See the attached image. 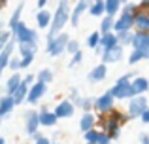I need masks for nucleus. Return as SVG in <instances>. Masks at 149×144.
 I'll return each mask as SVG.
<instances>
[{
	"mask_svg": "<svg viewBox=\"0 0 149 144\" xmlns=\"http://www.w3.org/2000/svg\"><path fill=\"white\" fill-rule=\"evenodd\" d=\"M70 10H72L70 0H58L55 13H51V25H49V29H47L49 30L47 40L55 38L57 34H61L62 29L68 25V21H70Z\"/></svg>",
	"mask_w": 149,
	"mask_h": 144,
	"instance_id": "f257e3e1",
	"label": "nucleus"
},
{
	"mask_svg": "<svg viewBox=\"0 0 149 144\" xmlns=\"http://www.w3.org/2000/svg\"><path fill=\"white\" fill-rule=\"evenodd\" d=\"M134 76H138L134 70L132 72H127V74H123L121 78H117L115 80V84L111 85V89H109V95L113 97V99H117V100H127V99H132V89H130V80Z\"/></svg>",
	"mask_w": 149,
	"mask_h": 144,
	"instance_id": "f03ea898",
	"label": "nucleus"
},
{
	"mask_svg": "<svg viewBox=\"0 0 149 144\" xmlns=\"http://www.w3.org/2000/svg\"><path fill=\"white\" fill-rule=\"evenodd\" d=\"M10 32L15 44H38V32L30 27H26V23L23 21H19Z\"/></svg>",
	"mask_w": 149,
	"mask_h": 144,
	"instance_id": "7ed1b4c3",
	"label": "nucleus"
},
{
	"mask_svg": "<svg viewBox=\"0 0 149 144\" xmlns=\"http://www.w3.org/2000/svg\"><path fill=\"white\" fill-rule=\"evenodd\" d=\"M96 122H98V125L102 127V133H106L109 137V140H117V138L121 137V125L117 123L115 118H111L109 114H98L96 116Z\"/></svg>",
	"mask_w": 149,
	"mask_h": 144,
	"instance_id": "20e7f679",
	"label": "nucleus"
},
{
	"mask_svg": "<svg viewBox=\"0 0 149 144\" xmlns=\"http://www.w3.org/2000/svg\"><path fill=\"white\" fill-rule=\"evenodd\" d=\"M68 40H70V34H66V32H61V34H57L55 38L47 40V44H45V51H47V55L49 57L62 55V53H64V49H66Z\"/></svg>",
	"mask_w": 149,
	"mask_h": 144,
	"instance_id": "39448f33",
	"label": "nucleus"
},
{
	"mask_svg": "<svg viewBox=\"0 0 149 144\" xmlns=\"http://www.w3.org/2000/svg\"><path fill=\"white\" fill-rule=\"evenodd\" d=\"M146 108H149L147 97H143V95L132 97V99H128V110H127V114H128V118H130V119H138Z\"/></svg>",
	"mask_w": 149,
	"mask_h": 144,
	"instance_id": "423d86ee",
	"label": "nucleus"
},
{
	"mask_svg": "<svg viewBox=\"0 0 149 144\" xmlns=\"http://www.w3.org/2000/svg\"><path fill=\"white\" fill-rule=\"evenodd\" d=\"M113 106H115V99L109 95V91H106V93H102V95L93 99V108H95L98 114H102V116L108 114V112H111Z\"/></svg>",
	"mask_w": 149,
	"mask_h": 144,
	"instance_id": "0eeeda50",
	"label": "nucleus"
},
{
	"mask_svg": "<svg viewBox=\"0 0 149 144\" xmlns=\"http://www.w3.org/2000/svg\"><path fill=\"white\" fill-rule=\"evenodd\" d=\"M36 81V78H34V74H26L25 78H21V84H19V87H17V91L13 93V104L17 106V104H23L25 103V99H26V93H29V87Z\"/></svg>",
	"mask_w": 149,
	"mask_h": 144,
	"instance_id": "6e6552de",
	"label": "nucleus"
},
{
	"mask_svg": "<svg viewBox=\"0 0 149 144\" xmlns=\"http://www.w3.org/2000/svg\"><path fill=\"white\" fill-rule=\"evenodd\" d=\"M91 4H93V0H77V2L74 4V8L70 10V21L68 23H72V27H77L81 15L89 11V6H91Z\"/></svg>",
	"mask_w": 149,
	"mask_h": 144,
	"instance_id": "1a4fd4ad",
	"label": "nucleus"
},
{
	"mask_svg": "<svg viewBox=\"0 0 149 144\" xmlns=\"http://www.w3.org/2000/svg\"><path fill=\"white\" fill-rule=\"evenodd\" d=\"M45 91H47V85L40 84V81H34L32 85L29 87V93H26V103L29 104H38L42 100V97L45 95Z\"/></svg>",
	"mask_w": 149,
	"mask_h": 144,
	"instance_id": "9d476101",
	"label": "nucleus"
},
{
	"mask_svg": "<svg viewBox=\"0 0 149 144\" xmlns=\"http://www.w3.org/2000/svg\"><path fill=\"white\" fill-rule=\"evenodd\" d=\"M102 55V65H111V63H119L121 59L125 57V48H121V46H115V48L111 49H106V51L100 53Z\"/></svg>",
	"mask_w": 149,
	"mask_h": 144,
	"instance_id": "9b49d317",
	"label": "nucleus"
},
{
	"mask_svg": "<svg viewBox=\"0 0 149 144\" xmlns=\"http://www.w3.org/2000/svg\"><path fill=\"white\" fill-rule=\"evenodd\" d=\"M132 29L134 32H149V10H138V13L132 17Z\"/></svg>",
	"mask_w": 149,
	"mask_h": 144,
	"instance_id": "f8f14e48",
	"label": "nucleus"
},
{
	"mask_svg": "<svg viewBox=\"0 0 149 144\" xmlns=\"http://www.w3.org/2000/svg\"><path fill=\"white\" fill-rule=\"evenodd\" d=\"M40 131V123H38V110H29L25 114V133L26 137H32Z\"/></svg>",
	"mask_w": 149,
	"mask_h": 144,
	"instance_id": "ddd939ff",
	"label": "nucleus"
},
{
	"mask_svg": "<svg viewBox=\"0 0 149 144\" xmlns=\"http://www.w3.org/2000/svg\"><path fill=\"white\" fill-rule=\"evenodd\" d=\"M55 114V118L57 119H66V118H72L74 114H76V108H74V104L70 103L68 99L66 100H61V103L55 106V110H51Z\"/></svg>",
	"mask_w": 149,
	"mask_h": 144,
	"instance_id": "4468645a",
	"label": "nucleus"
},
{
	"mask_svg": "<svg viewBox=\"0 0 149 144\" xmlns=\"http://www.w3.org/2000/svg\"><path fill=\"white\" fill-rule=\"evenodd\" d=\"M130 89H132V95L138 97V95H146L149 91V80L146 76H134L130 80Z\"/></svg>",
	"mask_w": 149,
	"mask_h": 144,
	"instance_id": "2eb2a0df",
	"label": "nucleus"
},
{
	"mask_svg": "<svg viewBox=\"0 0 149 144\" xmlns=\"http://www.w3.org/2000/svg\"><path fill=\"white\" fill-rule=\"evenodd\" d=\"M127 30H132V15L128 13H119L113 21V32H127Z\"/></svg>",
	"mask_w": 149,
	"mask_h": 144,
	"instance_id": "dca6fc26",
	"label": "nucleus"
},
{
	"mask_svg": "<svg viewBox=\"0 0 149 144\" xmlns=\"http://www.w3.org/2000/svg\"><path fill=\"white\" fill-rule=\"evenodd\" d=\"M57 122L58 119L55 118V114L47 106H42V110H38V123H40V127H55Z\"/></svg>",
	"mask_w": 149,
	"mask_h": 144,
	"instance_id": "f3484780",
	"label": "nucleus"
},
{
	"mask_svg": "<svg viewBox=\"0 0 149 144\" xmlns=\"http://www.w3.org/2000/svg\"><path fill=\"white\" fill-rule=\"evenodd\" d=\"M117 44V36L115 32H108V34H100V42H98V48H96V53H102L106 51V49H111L115 48Z\"/></svg>",
	"mask_w": 149,
	"mask_h": 144,
	"instance_id": "a211bd4d",
	"label": "nucleus"
},
{
	"mask_svg": "<svg viewBox=\"0 0 149 144\" xmlns=\"http://www.w3.org/2000/svg\"><path fill=\"white\" fill-rule=\"evenodd\" d=\"M106 76H108V67L106 65H96V67L91 68V72L87 74V80L91 81V84H98V81H104Z\"/></svg>",
	"mask_w": 149,
	"mask_h": 144,
	"instance_id": "6ab92c4d",
	"label": "nucleus"
},
{
	"mask_svg": "<svg viewBox=\"0 0 149 144\" xmlns=\"http://www.w3.org/2000/svg\"><path fill=\"white\" fill-rule=\"evenodd\" d=\"M132 49H149V32H132Z\"/></svg>",
	"mask_w": 149,
	"mask_h": 144,
	"instance_id": "aec40b11",
	"label": "nucleus"
},
{
	"mask_svg": "<svg viewBox=\"0 0 149 144\" xmlns=\"http://www.w3.org/2000/svg\"><path fill=\"white\" fill-rule=\"evenodd\" d=\"M21 74L19 72H13L10 78L6 80V85H4V89H6V95L8 97H13V93L17 91V87H19V84H21Z\"/></svg>",
	"mask_w": 149,
	"mask_h": 144,
	"instance_id": "412c9836",
	"label": "nucleus"
},
{
	"mask_svg": "<svg viewBox=\"0 0 149 144\" xmlns=\"http://www.w3.org/2000/svg\"><path fill=\"white\" fill-rule=\"evenodd\" d=\"M95 127H96V116L93 114V112H83V116H81V119H79L81 133H85V131H89V129H95Z\"/></svg>",
	"mask_w": 149,
	"mask_h": 144,
	"instance_id": "4be33fe9",
	"label": "nucleus"
},
{
	"mask_svg": "<svg viewBox=\"0 0 149 144\" xmlns=\"http://www.w3.org/2000/svg\"><path fill=\"white\" fill-rule=\"evenodd\" d=\"M13 108H15V104H13V99H11V97H8V95L0 97V119L8 118V116L13 112Z\"/></svg>",
	"mask_w": 149,
	"mask_h": 144,
	"instance_id": "5701e85b",
	"label": "nucleus"
},
{
	"mask_svg": "<svg viewBox=\"0 0 149 144\" xmlns=\"http://www.w3.org/2000/svg\"><path fill=\"white\" fill-rule=\"evenodd\" d=\"M15 51H17V57H34L38 51V44H17Z\"/></svg>",
	"mask_w": 149,
	"mask_h": 144,
	"instance_id": "b1692460",
	"label": "nucleus"
},
{
	"mask_svg": "<svg viewBox=\"0 0 149 144\" xmlns=\"http://www.w3.org/2000/svg\"><path fill=\"white\" fill-rule=\"evenodd\" d=\"M121 6H123L121 0H104V15L117 17V13L121 11Z\"/></svg>",
	"mask_w": 149,
	"mask_h": 144,
	"instance_id": "393cba45",
	"label": "nucleus"
},
{
	"mask_svg": "<svg viewBox=\"0 0 149 144\" xmlns=\"http://www.w3.org/2000/svg\"><path fill=\"white\" fill-rule=\"evenodd\" d=\"M49 25H51V11L49 10H38V13H36V27L42 29V30H45V29H49Z\"/></svg>",
	"mask_w": 149,
	"mask_h": 144,
	"instance_id": "a878e982",
	"label": "nucleus"
},
{
	"mask_svg": "<svg viewBox=\"0 0 149 144\" xmlns=\"http://www.w3.org/2000/svg\"><path fill=\"white\" fill-rule=\"evenodd\" d=\"M140 61H149V49H132L128 55V65H136Z\"/></svg>",
	"mask_w": 149,
	"mask_h": 144,
	"instance_id": "bb28decb",
	"label": "nucleus"
},
{
	"mask_svg": "<svg viewBox=\"0 0 149 144\" xmlns=\"http://www.w3.org/2000/svg\"><path fill=\"white\" fill-rule=\"evenodd\" d=\"M23 6H25V4H17V6H15V10L11 11V17H10V21L6 23V30H11L13 29L15 25H17L19 21H21V13H23Z\"/></svg>",
	"mask_w": 149,
	"mask_h": 144,
	"instance_id": "cd10ccee",
	"label": "nucleus"
},
{
	"mask_svg": "<svg viewBox=\"0 0 149 144\" xmlns=\"http://www.w3.org/2000/svg\"><path fill=\"white\" fill-rule=\"evenodd\" d=\"M34 78H36V81H40V84L49 85L51 81L55 80V72L51 70V68H40V72H38Z\"/></svg>",
	"mask_w": 149,
	"mask_h": 144,
	"instance_id": "c85d7f7f",
	"label": "nucleus"
},
{
	"mask_svg": "<svg viewBox=\"0 0 149 144\" xmlns=\"http://www.w3.org/2000/svg\"><path fill=\"white\" fill-rule=\"evenodd\" d=\"M102 21H100V27H98V32L100 34H108V32H113V21L115 17H109V15H102Z\"/></svg>",
	"mask_w": 149,
	"mask_h": 144,
	"instance_id": "c756f323",
	"label": "nucleus"
},
{
	"mask_svg": "<svg viewBox=\"0 0 149 144\" xmlns=\"http://www.w3.org/2000/svg\"><path fill=\"white\" fill-rule=\"evenodd\" d=\"M89 15L102 17L104 15V0H93V4L89 6Z\"/></svg>",
	"mask_w": 149,
	"mask_h": 144,
	"instance_id": "7c9ffc66",
	"label": "nucleus"
},
{
	"mask_svg": "<svg viewBox=\"0 0 149 144\" xmlns=\"http://www.w3.org/2000/svg\"><path fill=\"white\" fill-rule=\"evenodd\" d=\"M108 114L111 116V118H115V119H117V123H119L121 127H123L125 123L130 122V118H128L127 112H121V110H115V108H113V110H111V112H108Z\"/></svg>",
	"mask_w": 149,
	"mask_h": 144,
	"instance_id": "2f4dec72",
	"label": "nucleus"
},
{
	"mask_svg": "<svg viewBox=\"0 0 149 144\" xmlns=\"http://www.w3.org/2000/svg\"><path fill=\"white\" fill-rule=\"evenodd\" d=\"M117 44L121 46V48H125V46H130L132 42V30H127V32H117Z\"/></svg>",
	"mask_w": 149,
	"mask_h": 144,
	"instance_id": "473e14b6",
	"label": "nucleus"
},
{
	"mask_svg": "<svg viewBox=\"0 0 149 144\" xmlns=\"http://www.w3.org/2000/svg\"><path fill=\"white\" fill-rule=\"evenodd\" d=\"M119 13H128V15H132L134 17L136 13H138V4H134V2H125L123 6H121V11Z\"/></svg>",
	"mask_w": 149,
	"mask_h": 144,
	"instance_id": "72a5a7b5",
	"label": "nucleus"
},
{
	"mask_svg": "<svg viewBox=\"0 0 149 144\" xmlns=\"http://www.w3.org/2000/svg\"><path fill=\"white\" fill-rule=\"evenodd\" d=\"M98 42H100V32H98V30H95V32H91L87 36V48L96 49V48H98Z\"/></svg>",
	"mask_w": 149,
	"mask_h": 144,
	"instance_id": "f704fd0d",
	"label": "nucleus"
},
{
	"mask_svg": "<svg viewBox=\"0 0 149 144\" xmlns=\"http://www.w3.org/2000/svg\"><path fill=\"white\" fill-rule=\"evenodd\" d=\"M79 49H81L79 42H77L76 38H70V40H68V44H66L64 53H70V55H74V53H76V51H79Z\"/></svg>",
	"mask_w": 149,
	"mask_h": 144,
	"instance_id": "c9c22d12",
	"label": "nucleus"
},
{
	"mask_svg": "<svg viewBox=\"0 0 149 144\" xmlns=\"http://www.w3.org/2000/svg\"><path fill=\"white\" fill-rule=\"evenodd\" d=\"M68 100L74 104V108H79V106H81V100H83V97H81V95H79V91L74 87L72 91H70V99H68Z\"/></svg>",
	"mask_w": 149,
	"mask_h": 144,
	"instance_id": "e433bc0d",
	"label": "nucleus"
},
{
	"mask_svg": "<svg viewBox=\"0 0 149 144\" xmlns=\"http://www.w3.org/2000/svg\"><path fill=\"white\" fill-rule=\"evenodd\" d=\"M96 137H98V129H89V131H85L83 133V138H85V142H89V144H95L96 142Z\"/></svg>",
	"mask_w": 149,
	"mask_h": 144,
	"instance_id": "4c0bfd02",
	"label": "nucleus"
},
{
	"mask_svg": "<svg viewBox=\"0 0 149 144\" xmlns=\"http://www.w3.org/2000/svg\"><path fill=\"white\" fill-rule=\"evenodd\" d=\"M81 61H83V51L79 49V51H76L74 55H70V63H68V67H70V68H74V67H77Z\"/></svg>",
	"mask_w": 149,
	"mask_h": 144,
	"instance_id": "58836bf2",
	"label": "nucleus"
},
{
	"mask_svg": "<svg viewBox=\"0 0 149 144\" xmlns=\"http://www.w3.org/2000/svg\"><path fill=\"white\" fill-rule=\"evenodd\" d=\"M79 108H81L83 112H93V97H83Z\"/></svg>",
	"mask_w": 149,
	"mask_h": 144,
	"instance_id": "ea45409f",
	"label": "nucleus"
},
{
	"mask_svg": "<svg viewBox=\"0 0 149 144\" xmlns=\"http://www.w3.org/2000/svg\"><path fill=\"white\" fill-rule=\"evenodd\" d=\"M8 68L11 70V74H13V72H19V57L17 55H11V59L8 61Z\"/></svg>",
	"mask_w": 149,
	"mask_h": 144,
	"instance_id": "a19ab883",
	"label": "nucleus"
},
{
	"mask_svg": "<svg viewBox=\"0 0 149 144\" xmlns=\"http://www.w3.org/2000/svg\"><path fill=\"white\" fill-rule=\"evenodd\" d=\"M10 40H11V32L10 30H2V32H0V51L4 49V46H6Z\"/></svg>",
	"mask_w": 149,
	"mask_h": 144,
	"instance_id": "79ce46f5",
	"label": "nucleus"
},
{
	"mask_svg": "<svg viewBox=\"0 0 149 144\" xmlns=\"http://www.w3.org/2000/svg\"><path fill=\"white\" fill-rule=\"evenodd\" d=\"M34 57H19V70H25V68H29L30 65H32Z\"/></svg>",
	"mask_w": 149,
	"mask_h": 144,
	"instance_id": "37998d69",
	"label": "nucleus"
},
{
	"mask_svg": "<svg viewBox=\"0 0 149 144\" xmlns=\"http://www.w3.org/2000/svg\"><path fill=\"white\" fill-rule=\"evenodd\" d=\"M95 144H111V140H109V137L106 133H102V131H98V137H96V142Z\"/></svg>",
	"mask_w": 149,
	"mask_h": 144,
	"instance_id": "c03bdc74",
	"label": "nucleus"
},
{
	"mask_svg": "<svg viewBox=\"0 0 149 144\" xmlns=\"http://www.w3.org/2000/svg\"><path fill=\"white\" fill-rule=\"evenodd\" d=\"M138 119H142L143 123H147V125H149V108H146V110L142 112V116H140Z\"/></svg>",
	"mask_w": 149,
	"mask_h": 144,
	"instance_id": "a18cd8bd",
	"label": "nucleus"
},
{
	"mask_svg": "<svg viewBox=\"0 0 149 144\" xmlns=\"http://www.w3.org/2000/svg\"><path fill=\"white\" fill-rule=\"evenodd\" d=\"M138 10H142V11H147V10H149V0H140V4H138Z\"/></svg>",
	"mask_w": 149,
	"mask_h": 144,
	"instance_id": "49530a36",
	"label": "nucleus"
},
{
	"mask_svg": "<svg viewBox=\"0 0 149 144\" xmlns=\"http://www.w3.org/2000/svg\"><path fill=\"white\" fill-rule=\"evenodd\" d=\"M140 142H142V144H149V135L147 133H140Z\"/></svg>",
	"mask_w": 149,
	"mask_h": 144,
	"instance_id": "de8ad7c7",
	"label": "nucleus"
},
{
	"mask_svg": "<svg viewBox=\"0 0 149 144\" xmlns=\"http://www.w3.org/2000/svg\"><path fill=\"white\" fill-rule=\"evenodd\" d=\"M34 144H51V140L47 137H42V138H38V140H34Z\"/></svg>",
	"mask_w": 149,
	"mask_h": 144,
	"instance_id": "09e8293b",
	"label": "nucleus"
},
{
	"mask_svg": "<svg viewBox=\"0 0 149 144\" xmlns=\"http://www.w3.org/2000/svg\"><path fill=\"white\" fill-rule=\"evenodd\" d=\"M38 10H45V6H47V0H38Z\"/></svg>",
	"mask_w": 149,
	"mask_h": 144,
	"instance_id": "8fccbe9b",
	"label": "nucleus"
},
{
	"mask_svg": "<svg viewBox=\"0 0 149 144\" xmlns=\"http://www.w3.org/2000/svg\"><path fill=\"white\" fill-rule=\"evenodd\" d=\"M2 30H6V23H2V21H0V32H2Z\"/></svg>",
	"mask_w": 149,
	"mask_h": 144,
	"instance_id": "3c124183",
	"label": "nucleus"
},
{
	"mask_svg": "<svg viewBox=\"0 0 149 144\" xmlns=\"http://www.w3.org/2000/svg\"><path fill=\"white\" fill-rule=\"evenodd\" d=\"M6 4H8V0H0V8H4Z\"/></svg>",
	"mask_w": 149,
	"mask_h": 144,
	"instance_id": "603ef678",
	"label": "nucleus"
},
{
	"mask_svg": "<svg viewBox=\"0 0 149 144\" xmlns=\"http://www.w3.org/2000/svg\"><path fill=\"white\" fill-rule=\"evenodd\" d=\"M0 144H6V138H2V137H0Z\"/></svg>",
	"mask_w": 149,
	"mask_h": 144,
	"instance_id": "864d4df0",
	"label": "nucleus"
},
{
	"mask_svg": "<svg viewBox=\"0 0 149 144\" xmlns=\"http://www.w3.org/2000/svg\"><path fill=\"white\" fill-rule=\"evenodd\" d=\"M121 2H123V4H125V2H128V0H121Z\"/></svg>",
	"mask_w": 149,
	"mask_h": 144,
	"instance_id": "5fc2aeb1",
	"label": "nucleus"
},
{
	"mask_svg": "<svg viewBox=\"0 0 149 144\" xmlns=\"http://www.w3.org/2000/svg\"><path fill=\"white\" fill-rule=\"evenodd\" d=\"M0 127H2V119H0Z\"/></svg>",
	"mask_w": 149,
	"mask_h": 144,
	"instance_id": "6e6d98bb",
	"label": "nucleus"
},
{
	"mask_svg": "<svg viewBox=\"0 0 149 144\" xmlns=\"http://www.w3.org/2000/svg\"><path fill=\"white\" fill-rule=\"evenodd\" d=\"M51 144H58V142H51Z\"/></svg>",
	"mask_w": 149,
	"mask_h": 144,
	"instance_id": "4d7b16f0",
	"label": "nucleus"
},
{
	"mask_svg": "<svg viewBox=\"0 0 149 144\" xmlns=\"http://www.w3.org/2000/svg\"><path fill=\"white\" fill-rule=\"evenodd\" d=\"M0 74H2V70H0Z\"/></svg>",
	"mask_w": 149,
	"mask_h": 144,
	"instance_id": "13d9d810",
	"label": "nucleus"
},
{
	"mask_svg": "<svg viewBox=\"0 0 149 144\" xmlns=\"http://www.w3.org/2000/svg\"><path fill=\"white\" fill-rule=\"evenodd\" d=\"M85 144H89V142H85Z\"/></svg>",
	"mask_w": 149,
	"mask_h": 144,
	"instance_id": "bf43d9fd",
	"label": "nucleus"
}]
</instances>
